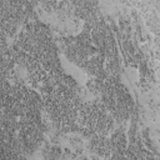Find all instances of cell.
<instances>
[{
	"label": "cell",
	"mask_w": 160,
	"mask_h": 160,
	"mask_svg": "<svg viewBox=\"0 0 160 160\" xmlns=\"http://www.w3.org/2000/svg\"><path fill=\"white\" fill-rule=\"evenodd\" d=\"M18 55L32 84L40 89L60 74V62L52 38L42 24L28 25L18 42Z\"/></svg>",
	"instance_id": "1"
},
{
	"label": "cell",
	"mask_w": 160,
	"mask_h": 160,
	"mask_svg": "<svg viewBox=\"0 0 160 160\" xmlns=\"http://www.w3.org/2000/svg\"><path fill=\"white\" fill-rule=\"evenodd\" d=\"M42 105L48 110L50 118L61 130L72 131L79 126V112L81 105L79 102L76 84L64 74H58L41 89Z\"/></svg>",
	"instance_id": "2"
},
{
	"label": "cell",
	"mask_w": 160,
	"mask_h": 160,
	"mask_svg": "<svg viewBox=\"0 0 160 160\" xmlns=\"http://www.w3.org/2000/svg\"><path fill=\"white\" fill-rule=\"evenodd\" d=\"M64 50L72 62L94 75L96 79L104 75L105 55L91 35L84 34L68 39Z\"/></svg>",
	"instance_id": "3"
},
{
	"label": "cell",
	"mask_w": 160,
	"mask_h": 160,
	"mask_svg": "<svg viewBox=\"0 0 160 160\" xmlns=\"http://www.w3.org/2000/svg\"><path fill=\"white\" fill-rule=\"evenodd\" d=\"M96 81L102 104L111 116L119 120L128 119L132 110V100L128 90L114 76L102 75Z\"/></svg>",
	"instance_id": "4"
},
{
	"label": "cell",
	"mask_w": 160,
	"mask_h": 160,
	"mask_svg": "<svg viewBox=\"0 0 160 160\" xmlns=\"http://www.w3.org/2000/svg\"><path fill=\"white\" fill-rule=\"evenodd\" d=\"M111 114L102 102H89L81 106L79 112V128L85 135L91 136L94 140L106 139L111 128Z\"/></svg>",
	"instance_id": "5"
},
{
	"label": "cell",
	"mask_w": 160,
	"mask_h": 160,
	"mask_svg": "<svg viewBox=\"0 0 160 160\" xmlns=\"http://www.w3.org/2000/svg\"><path fill=\"white\" fill-rule=\"evenodd\" d=\"M35 1L36 0H4V4L9 2V6L4 8V10L9 9L10 11V16H9L10 25L14 26L18 21L29 16L34 9Z\"/></svg>",
	"instance_id": "6"
},
{
	"label": "cell",
	"mask_w": 160,
	"mask_h": 160,
	"mask_svg": "<svg viewBox=\"0 0 160 160\" xmlns=\"http://www.w3.org/2000/svg\"><path fill=\"white\" fill-rule=\"evenodd\" d=\"M61 1H62V0H42V2H44V4H46L49 8H55V6H59Z\"/></svg>",
	"instance_id": "7"
}]
</instances>
